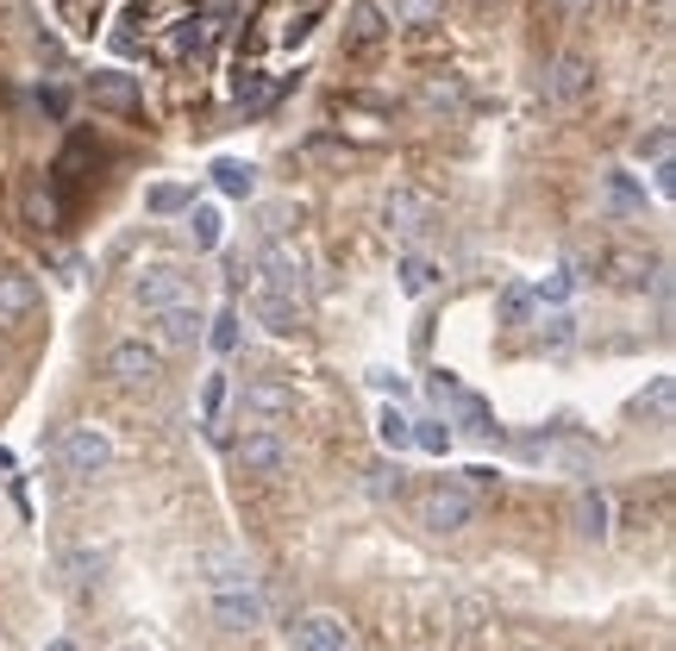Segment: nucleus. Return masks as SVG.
<instances>
[{
	"label": "nucleus",
	"mask_w": 676,
	"mask_h": 651,
	"mask_svg": "<svg viewBox=\"0 0 676 651\" xmlns=\"http://www.w3.org/2000/svg\"><path fill=\"white\" fill-rule=\"evenodd\" d=\"M207 339H213V351H233V345H238V313H219Z\"/></svg>",
	"instance_id": "2f4dec72"
},
{
	"label": "nucleus",
	"mask_w": 676,
	"mask_h": 651,
	"mask_svg": "<svg viewBox=\"0 0 676 651\" xmlns=\"http://www.w3.org/2000/svg\"><path fill=\"white\" fill-rule=\"evenodd\" d=\"M213 182H219V194H233V201H251V194H257V170H251V163H233V157H226V163H213Z\"/></svg>",
	"instance_id": "6ab92c4d"
},
{
	"label": "nucleus",
	"mask_w": 676,
	"mask_h": 651,
	"mask_svg": "<svg viewBox=\"0 0 676 651\" xmlns=\"http://www.w3.org/2000/svg\"><path fill=\"white\" fill-rule=\"evenodd\" d=\"M432 395H439V402H451V395H458V383H451V370H439V376H432Z\"/></svg>",
	"instance_id": "4c0bfd02"
},
{
	"label": "nucleus",
	"mask_w": 676,
	"mask_h": 651,
	"mask_svg": "<svg viewBox=\"0 0 676 651\" xmlns=\"http://www.w3.org/2000/svg\"><path fill=\"white\" fill-rule=\"evenodd\" d=\"M107 376H114L119 388H144L163 376V351L144 345V339H119L114 351H107Z\"/></svg>",
	"instance_id": "f03ea898"
},
{
	"label": "nucleus",
	"mask_w": 676,
	"mask_h": 651,
	"mask_svg": "<svg viewBox=\"0 0 676 651\" xmlns=\"http://www.w3.org/2000/svg\"><path fill=\"white\" fill-rule=\"evenodd\" d=\"M63 463H69V477H100L114 463V439L100 426H69L63 433Z\"/></svg>",
	"instance_id": "7ed1b4c3"
},
{
	"label": "nucleus",
	"mask_w": 676,
	"mask_h": 651,
	"mask_svg": "<svg viewBox=\"0 0 676 651\" xmlns=\"http://www.w3.org/2000/svg\"><path fill=\"white\" fill-rule=\"evenodd\" d=\"M577 282H582L577 264H558V269H551V276L539 282V301H570V295H577Z\"/></svg>",
	"instance_id": "b1692460"
},
{
	"label": "nucleus",
	"mask_w": 676,
	"mask_h": 651,
	"mask_svg": "<svg viewBox=\"0 0 676 651\" xmlns=\"http://www.w3.org/2000/svg\"><path fill=\"white\" fill-rule=\"evenodd\" d=\"M376 439H383L388 451H407V445H414V420H407L401 407H383V414H376Z\"/></svg>",
	"instance_id": "aec40b11"
},
{
	"label": "nucleus",
	"mask_w": 676,
	"mask_h": 651,
	"mask_svg": "<svg viewBox=\"0 0 676 651\" xmlns=\"http://www.w3.org/2000/svg\"><path fill=\"white\" fill-rule=\"evenodd\" d=\"M539 345L570 351V345H577V320H570V313H545V320H539Z\"/></svg>",
	"instance_id": "5701e85b"
},
{
	"label": "nucleus",
	"mask_w": 676,
	"mask_h": 651,
	"mask_svg": "<svg viewBox=\"0 0 676 651\" xmlns=\"http://www.w3.org/2000/svg\"><path fill=\"white\" fill-rule=\"evenodd\" d=\"M189 207V189L182 182H157L151 189V213H182Z\"/></svg>",
	"instance_id": "bb28decb"
},
{
	"label": "nucleus",
	"mask_w": 676,
	"mask_h": 651,
	"mask_svg": "<svg viewBox=\"0 0 676 651\" xmlns=\"http://www.w3.org/2000/svg\"><path fill=\"white\" fill-rule=\"evenodd\" d=\"M601 201L614 213H645V182L633 170H608L601 175Z\"/></svg>",
	"instance_id": "dca6fc26"
},
{
	"label": "nucleus",
	"mask_w": 676,
	"mask_h": 651,
	"mask_svg": "<svg viewBox=\"0 0 676 651\" xmlns=\"http://www.w3.org/2000/svg\"><path fill=\"white\" fill-rule=\"evenodd\" d=\"M495 482H502V477H495V470H489V463H470L464 477H458V489H464V495L476 501V495H489V489H495Z\"/></svg>",
	"instance_id": "c85d7f7f"
},
{
	"label": "nucleus",
	"mask_w": 676,
	"mask_h": 651,
	"mask_svg": "<svg viewBox=\"0 0 676 651\" xmlns=\"http://www.w3.org/2000/svg\"><path fill=\"white\" fill-rule=\"evenodd\" d=\"M526 313H533V288H521V282H514V288H502V320H514V326H521Z\"/></svg>",
	"instance_id": "cd10ccee"
},
{
	"label": "nucleus",
	"mask_w": 676,
	"mask_h": 651,
	"mask_svg": "<svg viewBox=\"0 0 676 651\" xmlns=\"http://www.w3.org/2000/svg\"><path fill=\"white\" fill-rule=\"evenodd\" d=\"M251 313H257V326H264V332H276V339H294V332H301V301H289V295L257 288Z\"/></svg>",
	"instance_id": "9b49d317"
},
{
	"label": "nucleus",
	"mask_w": 676,
	"mask_h": 651,
	"mask_svg": "<svg viewBox=\"0 0 676 651\" xmlns=\"http://www.w3.org/2000/svg\"><path fill=\"white\" fill-rule=\"evenodd\" d=\"M219 232H226L219 207H194V220H189V245L194 250H213V245H219Z\"/></svg>",
	"instance_id": "4be33fe9"
},
{
	"label": "nucleus",
	"mask_w": 676,
	"mask_h": 651,
	"mask_svg": "<svg viewBox=\"0 0 676 651\" xmlns=\"http://www.w3.org/2000/svg\"><path fill=\"white\" fill-rule=\"evenodd\" d=\"M652 407H657V414H670V376H657V383H652Z\"/></svg>",
	"instance_id": "e433bc0d"
},
{
	"label": "nucleus",
	"mask_w": 676,
	"mask_h": 651,
	"mask_svg": "<svg viewBox=\"0 0 676 651\" xmlns=\"http://www.w3.org/2000/svg\"><path fill=\"white\" fill-rule=\"evenodd\" d=\"M201 332H207V320H201V307H189V301L157 313V339H163V345H194Z\"/></svg>",
	"instance_id": "2eb2a0df"
},
{
	"label": "nucleus",
	"mask_w": 676,
	"mask_h": 651,
	"mask_svg": "<svg viewBox=\"0 0 676 651\" xmlns=\"http://www.w3.org/2000/svg\"><path fill=\"white\" fill-rule=\"evenodd\" d=\"M189 51H201V25H175V39L170 44H163V57H189Z\"/></svg>",
	"instance_id": "7c9ffc66"
},
{
	"label": "nucleus",
	"mask_w": 676,
	"mask_h": 651,
	"mask_svg": "<svg viewBox=\"0 0 676 651\" xmlns=\"http://www.w3.org/2000/svg\"><path fill=\"white\" fill-rule=\"evenodd\" d=\"M589 88H595V63L582 57V51H564V57L551 63V76H545V95L558 100V107H577Z\"/></svg>",
	"instance_id": "39448f33"
},
{
	"label": "nucleus",
	"mask_w": 676,
	"mask_h": 651,
	"mask_svg": "<svg viewBox=\"0 0 676 651\" xmlns=\"http://www.w3.org/2000/svg\"><path fill=\"white\" fill-rule=\"evenodd\" d=\"M88 100H95L100 114H138L144 88H138V76H126V70H95V76H88Z\"/></svg>",
	"instance_id": "0eeeda50"
},
{
	"label": "nucleus",
	"mask_w": 676,
	"mask_h": 651,
	"mask_svg": "<svg viewBox=\"0 0 676 651\" xmlns=\"http://www.w3.org/2000/svg\"><path fill=\"white\" fill-rule=\"evenodd\" d=\"M383 39V7L376 0H357L351 7V44H376Z\"/></svg>",
	"instance_id": "412c9836"
},
{
	"label": "nucleus",
	"mask_w": 676,
	"mask_h": 651,
	"mask_svg": "<svg viewBox=\"0 0 676 651\" xmlns=\"http://www.w3.org/2000/svg\"><path fill=\"white\" fill-rule=\"evenodd\" d=\"M608 269H614V282H620V288H645V282H652L639 257H614V264H608Z\"/></svg>",
	"instance_id": "c756f323"
},
{
	"label": "nucleus",
	"mask_w": 676,
	"mask_h": 651,
	"mask_svg": "<svg viewBox=\"0 0 676 651\" xmlns=\"http://www.w3.org/2000/svg\"><path fill=\"white\" fill-rule=\"evenodd\" d=\"M213 620L226 632H251V627H264V601L251 589H226V595H213Z\"/></svg>",
	"instance_id": "9d476101"
},
{
	"label": "nucleus",
	"mask_w": 676,
	"mask_h": 651,
	"mask_svg": "<svg viewBox=\"0 0 676 651\" xmlns=\"http://www.w3.org/2000/svg\"><path fill=\"white\" fill-rule=\"evenodd\" d=\"M44 651H76V645H69V639H51V645H44Z\"/></svg>",
	"instance_id": "58836bf2"
},
{
	"label": "nucleus",
	"mask_w": 676,
	"mask_h": 651,
	"mask_svg": "<svg viewBox=\"0 0 676 651\" xmlns=\"http://www.w3.org/2000/svg\"><path fill=\"white\" fill-rule=\"evenodd\" d=\"M383 213H388V226H395V232H420L426 220H432V201H426V194H414V189H395L383 201Z\"/></svg>",
	"instance_id": "f3484780"
},
{
	"label": "nucleus",
	"mask_w": 676,
	"mask_h": 651,
	"mask_svg": "<svg viewBox=\"0 0 676 651\" xmlns=\"http://www.w3.org/2000/svg\"><path fill=\"white\" fill-rule=\"evenodd\" d=\"M570 520H577L582 538H608V495H601V489H577V501H570Z\"/></svg>",
	"instance_id": "a211bd4d"
},
{
	"label": "nucleus",
	"mask_w": 676,
	"mask_h": 651,
	"mask_svg": "<svg viewBox=\"0 0 676 651\" xmlns=\"http://www.w3.org/2000/svg\"><path fill=\"white\" fill-rule=\"evenodd\" d=\"M652 175H657V194H676V163H670V157H664Z\"/></svg>",
	"instance_id": "c9c22d12"
},
{
	"label": "nucleus",
	"mask_w": 676,
	"mask_h": 651,
	"mask_svg": "<svg viewBox=\"0 0 676 651\" xmlns=\"http://www.w3.org/2000/svg\"><path fill=\"white\" fill-rule=\"evenodd\" d=\"M257 276H264V288H270V295H289V301H301V250H294L289 238H270V245H264V257H257Z\"/></svg>",
	"instance_id": "20e7f679"
},
{
	"label": "nucleus",
	"mask_w": 676,
	"mask_h": 651,
	"mask_svg": "<svg viewBox=\"0 0 676 651\" xmlns=\"http://www.w3.org/2000/svg\"><path fill=\"white\" fill-rule=\"evenodd\" d=\"M364 489H369L376 501L401 495V463H376V470H364Z\"/></svg>",
	"instance_id": "393cba45"
},
{
	"label": "nucleus",
	"mask_w": 676,
	"mask_h": 651,
	"mask_svg": "<svg viewBox=\"0 0 676 651\" xmlns=\"http://www.w3.org/2000/svg\"><path fill=\"white\" fill-rule=\"evenodd\" d=\"M639 157H652V163H664V157H670V132L657 126L652 138H639Z\"/></svg>",
	"instance_id": "473e14b6"
},
{
	"label": "nucleus",
	"mask_w": 676,
	"mask_h": 651,
	"mask_svg": "<svg viewBox=\"0 0 676 651\" xmlns=\"http://www.w3.org/2000/svg\"><path fill=\"white\" fill-rule=\"evenodd\" d=\"M414 445H426V451H444V445H451V433H444V426H414Z\"/></svg>",
	"instance_id": "72a5a7b5"
},
{
	"label": "nucleus",
	"mask_w": 676,
	"mask_h": 651,
	"mask_svg": "<svg viewBox=\"0 0 676 651\" xmlns=\"http://www.w3.org/2000/svg\"><path fill=\"white\" fill-rule=\"evenodd\" d=\"M289 463V445L276 439V433H245L238 439V470H251V477H276Z\"/></svg>",
	"instance_id": "1a4fd4ad"
},
{
	"label": "nucleus",
	"mask_w": 676,
	"mask_h": 651,
	"mask_svg": "<svg viewBox=\"0 0 676 651\" xmlns=\"http://www.w3.org/2000/svg\"><path fill=\"white\" fill-rule=\"evenodd\" d=\"M201 576L213 583V595H226V589H251V564H245L238 552H219V545H213V552H201Z\"/></svg>",
	"instance_id": "f8f14e48"
},
{
	"label": "nucleus",
	"mask_w": 676,
	"mask_h": 651,
	"mask_svg": "<svg viewBox=\"0 0 676 651\" xmlns=\"http://www.w3.org/2000/svg\"><path fill=\"white\" fill-rule=\"evenodd\" d=\"M414 514H420L426 533H458V526H470V520H476V501H470L458 482H432V489L414 501Z\"/></svg>",
	"instance_id": "f257e3e1"
},
{
	"label": "nucleus",
	"mask_w": 676,
	"mask_h": 651,
	"mask_svg": "<svg viewBox=\"0 0 676 651\" xmlns=\"http://www.w3.org/2000/svg\"><path fill=\"white\" fill-rule=\"evenodd\" d=\"M138 307H144V313H163V307H182L189 301V276H182V269L175 264H157V269H144V276H138Z\"/></svg>",
	"instance_id": "423d86ee"
},
{
	"label": "nucleus",
	"mask_w": 676,
	"mask_h": 651,
	"mask_svg": "<svg viewBox=\"0 0 676 651\" xmlns=\"http://www.w3.org/2000/svg\"><path fill=\"white\" fill-rule=\"evenodd\" d=\"M238 414H245V420L276 426V420H289V414H294V395H289L282 383H245V395H238Z\"/></svg>",
	"instance_id": "6e6552de"
},
{
	"label": "nucleus",
	"mask_w": 676,
	"mask_h": 651,
	"mask_svg": "<svg viewBox=\"0 0 676 651\" xmlns=\"http://www.w3.org/2000/svg\"><path fill=\"white\" fill-rule=\"evenodd\" d=\"M426 100H432V107H458V88H451V82H432V88H426Z\"/></svg>",
	"instance_id": "f704fd0d"
},
{
	"label": "nucleus",
	"mask_w": 676,
	"mask_h": 651,
	"mask_svg": "<svg viewBox=\"0 0 676 651\" xmlns=\"http://www.w3.org/2000/svg\"><path fill=\"white\" fill-rule=\"evenodd\" d=\"M39 307V276H25V269H0V320L13 326L25 320Z\"/></svg>",
	"instance_id": "ddd939ff"
},
{
	"label": "nucleus",
	"mask_w": 676,
	"mask_h": 651,
	"mask_svg": "<svg viewBox=\"0 0 676 651\" xmlns=\"http://www.w3.org/2000/svg\"><path fill=\"white\" fill-rule=\"evenodd\" d=\"M332 651H351V639H339V645H332Z\"/></svg>",
	"instance_id": "ea45409f"
},
{
	"label": "nucleus",
	"mask_w": 676,
	"mask_h": 651,
	"mask_svg": "<svg viewBox=\"0 0 676 651\" xmlns=\"http://www.w3.org/2000/svg\"><path fill=\"white\" fill-rule=\"evenodd\" d=\"M339 639H345V620H339V613H308V620H294L289 627L294 651H332Z\"/></svg>",
	"instance_id": "4468645a"
},
{
	"label": "nucleus",
	"mask_w": 676,
	"mask_h": 651,
	"mask_svg": "<svg viewBox=\"0 0 676 651\" xmlns=\"http://www.w3.org/2000/svg\"><path fill=\"white\" fill-rule=\"evenodd\" d=\"M432 276H439V269L426 264V257H401V288H407V295H426Z\"/></svg>",
	"instance_id": "a878e982"
}]
</instances>
